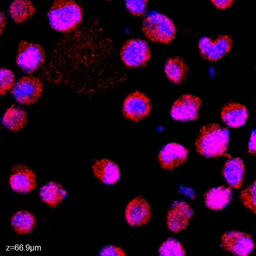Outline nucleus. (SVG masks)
Returning a JSON list of instances; mask_svg holds the SVG:
<instances>
[{
  "instance_id": "f257e3e1",
  "label": "nucleus",
  "mask_w": 256,
  "mask_h": 256,
  "mask_svg": "<svg viewBox=\"0 0 256 256\" xmlns=\"http://www.w3.org/2000/svg\"><path fill=\"white\" fill-rule=\"evenodd\" d=\"M230 132L218 124H210L200 130L195 142L197 152L206 158L224 155L228 150Z\"/></svg>"
},
{
  "instance_id": "f03ea898",
  "label": "nucleus",
  "mask_w": 256,
  "mask_h": 256,
  "mask_svg": "<svg viewBox=\"0 0 256 256\" xmlns=\"http://www.w3.org/2000/svg\"><path fill=\"white\" fill-rule=\"evenodd\" d=\"M82 12V8L74 0H54L48 16L52 28L70 32L81 22Z\"/></svg>"
},
{
  "instance_id": "7ed1b4c3",
  "label": "nucleus",
  "mask_w": 256,
  "mask_h": 256,
  "mask_svg": "<svg viewBox=\"0 0 256 256\" xmlns=\"http://www.w3.org/2000/svg\"><path fill=\"white\" fill-rule=\"evenodd\" d=\"M142 30L150 40L164 44L170 43L176 32L174 23L170 18L154 11L146 14L142 22Z\"/></svg>"
},
{
  "instance_id": "20e7f679",
  "label": "nucleus",
  "mask_w": 256,
  "mask_h": 256,
  "mask_svg": "<svg viewBox=\"0 0 256 256\" xmlns=\"http://www.w3.org/2000/svg\"><path fill=\"white\" fill-rule=\"evenodd\" d=\"M45 54L38 44L21 40L18 45L16 62L24 72L31 74L42 65Z\"/></svg>"
},
{
  "instance_id": "39448f33",
  "label": "nucleus",
  "mask_w": 256,
  "mask_h": 256,
  "mask_svg": "<svg viewBox=\"0 0 256 256\" xmlns=\"http://www.w3.org/2000/svg\"><path fill=\"white\" fill-rule=\"evenodd\" d=\"M8 183L13 192L20 194H28L37 187V176L28 166L16 164L11 168Z\"/></svg>"
},
{
  "instance_id": "423d86ee",
  "label": "nucleus",
  "mask_w": 256,
  "mask_h": 256,
  "mask_svg": "<svg viewBox=\"0 0 256 256\" xmlns=\"http://www.w3.org/2000/svg\"><path fill=\"white\" fill-rule=\"evenodd\" d=\"M150 56L151 52L147 42L138 38L126 41L120 52L122 61L129 67L144 66Z\"/></svg>"
},
{
  "instance_id": "0eeeda50",
  "label": "nucleus",
  "mask_w": 256,
  "mask_h": 256,
  "mask_svg": "<svg viewBox=\"0 0 256 256\" xmlns=\"http://www.w3.org/2000/svg\"><path fill=\"white\" fill-rule=\"evenodd\" d=\"M42 90V84L38 78L24 76L15 82L10 92L17 102L28 105L38 100Z\"/></svg>"
},
{
  "instance_id": "6e6552de",
  "label": "nucleus",
  "mask_w": 256,
  "mask_h": 256,
  "mask_svg": "<svg viewBox=\"0 0 256 256\" xmlns=\"http://www.w3.org/2000/svg\"><path fill=\"white\" fill-rule=\"evenodd\" d=\"M122 109L126 118L134 122L140 121L149 114L151 110L150 102L144 94L136 91L125 98Z\"/></svg>"
},
{
  "instance_id": "1a4fd4ad",
  "label": "nucleus",
  "mask_w": 256,
  "mask_h": 256,
  "mask_svg": "<svg viewBox=\"0 0 256 256\" xmlns=\"http://www.w3.org/2000/svg\"><path fill=\"white\" fill-rule=\"evenodd\" d=\"M201 100L196 96L184 94L172 104L170 114L175 120L186 122L198 118Z\"/></svg>"
},
{
  "instance_id": "9d476101",
  "label": "nucleus",
  "mask_w": 256,
  "mask_h": 256,
  "mask_svg": "<svg viewBox=\"0 0 256 256\" xmlns=\"http://www.w3.org/2000/svg\"><path fill=\"white\" fill-rule=\"evenodd\" d=\"M220 246L235 255L245 256L253 250L254 243L249 234L238 231H230L222 236Z\"/></svg>"
},
{
  "instance_id": "9b49d317",
  "label": "nucleus",
  "mask_w": 256,
  "mask_h": 256,
  "mask_svg": "<svg viewBox=\"0 0 256 256\" xmlns=\"http://www.w3.org/2000/svg\"><path fill=\"white\" fill-rule=\"evenodd\" d=\"M232 41L228 36H219L214 41L208 37L202 38L198 42L201 56L210 61H216L225 56L230 50Z\"/></svg>"
},
{
  "instance_id": "f8f14e48",
  "label": "nucleus",
  "mask_w": 256,
  "mask_h": 256,
  "mask_svg": "<svg viewBox=\"0 0 256 256\" xmlns=\"http://www.w3.org/2000/svg\"><path fill=\"white\" fill-rule=\"evenodd\" d=\"M194 214L191 206L184 201H176L170 206L166 216L168 228L178 232L186 228Z\"/></svg>"
},
{
  "instance_id": "ddd939ff",
  "label": "nucleus",
  "mask_w": 256,
  "mask_h": 256,
  "mask_svg": "<svg viewBox=\"0 0 256 256\" xmlns=\"http://www.w3.org/2000/svg\"><path fill=\"white\" fill-rule=\"evenodd\" d=\"M152 216L151 208L148 202L142 196L132 199L125 210V218L128 224L140 226L146 224Z\"/></svg>"
},
{
  "instance_id": "4468645a",
  "label": "nucleus",
  "mask_w": 256,
  "mask_h": 256,
  "mask_svg": "<svg viewBox=\"0 0 256 256\" xmlns=\"http://www.w3.org/2000/svg\"><path fill=\"white\" fill-rule=\"evenodd\" d=\"M188 149L182 145L170 142L166 144L158 154L160 166L166 170H172L181 165L186 160Z\"/></svg>"
},
{
  "instance_id": "2eb2a0df",
  "label": "nucleus",
  "mask_w": 256,
  "mask_h": 256,
  "mask_svg": "<svg viewBox=\"0 0 256 256\" xmlns=\"http://www.w3.org/2000/svg\"><path fill=\"white\" fill-rule=\"evenodd\" d=\"M94 176L100 182L112 185L120 179V170L118 164L106 158L95 160L91 165Z\"/></svg>"
},
{
  "instance_id": "dca6fc26",
  "label": "nucleus",
  "mask_w": 256,
  "mask_h": 256,
  "mask_svg": "<svg viewBox=\"0 0 256 256\" xmlns=\"http://www.w3.org/2000/svg\"><path fill=\"white\" fill-rule=\"evenodd\" d=\"M40 200L50 208H56L68 196L64 187L56 180H50L41 186L38 191Z\"/></svg>"
},
{
  "instance_id": "f3484780",
  "label": "nucleus",
  "mask_w": 256,
  "mask_h": 256,
  "mask_svg": "<svg viewBox=\"0 0 256 256\" xmlns=\"http://www.w3.org/2000/svg\"><path fill=\"white\" fill-rule=\"evenodd\" d=\"M10 222L14 232L20 236L32 234L37 225L35 215L26 210H20L14 212L10 216Z\"/></svg>"
},
{
  "instance_id": "a211bd4d",
  "label": "nucleus",
  "mask_w": 256,
  "mask_h": 256,
  "mask_svg": "<svg viewBox=\"0 0 256 256\" xmlns=\"http://www.w3.org/2000/svg\"><path fill=\"white\" fill-rule=\"evenodd\" d=\"M248 117L246 108L237 102H229L224 106L221 111V118L223 122L232 128L243 126Z\"/></svg>"
},
{
  "instance_id": "6ab92c4d",
  "label": "nucleus",
  "mask_w": 256,
  "mask_h": 256,
  "mask_svg": "<svg viewBox=\"0 0 256 256\" xmlns=\"http://www.w3.org/2000/svg\"><path fill=\"white\" fill-rule=\"evenodd\" d=\"M222 172L231 187L240 188L242 186L245 174L243 160L238 157L230 158L226 162Z\"/></svg>"
},
{
  "instance_id": "aec40b11",
  "label": "nucleus",
  "mask_w": 256,
  "mask_h": 256,
  "mask_svg": "<svg viewBox=\"0 0 256 256\" xmlns=\"http://www.w3.org/2000/svg\"><path fill=\"white\" fill-rule=\"evenodd\" d=\"M204 197L206 206L212 210H221L231 200L232 192L229 188L220 186L209 190Z\"/></svg>"
},
{
  "instance_id": "412c9836",
  "label": "nucleus",
  "mask_w": 256,
  "mask_h": 256,
  "mask_svg": "<svg viewBox=\"0 0 256 256\" xmlns=\"http://www.w3.org/2000/svg\"><path fill=\"white\" fill-rule=\"evenodd\" d=\"M188 66L182 59L174 56L168 58L164 65V72L167 78L175 84H180L186 78Z\"/></svg>"
},
{
  "instance_id": "4be33fe9",
  "label": "nucleus",
  "mask_w": 256,
  "mask_h": 256,
  "mask_svg": "<svg viewBox=\"0 0 256 256\" xmlns=\"http://www.w3.org/2000/svg\"><path fill=\"white\" fill-rule=\"evenodd\" d=\"M26 122V112L19 107L14 106L7 109L2 119L3 125L14 132L23 128Z\"/></svg>"
},
{
  "instance_id": "5701e85b",
  "label": "nucleus",
  "mask_w": 256,
  "mask_h": 256,
  "mask_svg": "<svg viewBox=\"0 0 256 256\" xmlns=\"http://www.w3.org/2000/svg\"><path fill=\"white\" fill-rule=\"evenodd\" d=\"M36 10V8L30 0H14L9 8L11 18L17 23L30 18Z\"/></svg>"
},
{
  "instance_id": "b1692460",
  "label": "nucleus",
  "mask_w": 256,
  "mask_h": 256,
  "mask_svg": "<svg viewBox=\"0 0 256 256\" xmlns=\"http://www.w3.org/2000/svg\"><path fill=\"white\" fill-rule=\"evenodd\" d=\"M160 256H185L186 252L182 245L176 240L170 238L164 242L159 250Z\"/></svg>"
},
{
  "instance_id": "393cba45",
  "label": "nucleus",
  "mask_w": 256,
  "mask_h": 256,
  "mask_svg": "<svg viewBox=\"0 0 256 256\" xmlns=\"http://www.w3.org/2000/svg\"><path fill=\"white\" fill-rule=\"evenodd\" d=\"M240 198L245 206L256 213V180L242 191Z\"/></svg>"
},
{
  "instance_id": "a878e982",
  "label": "nucleus",
  "mask_w": 256,
  "mask_h": 256,
  "mask_svg": "<svg viewBox=\"0 0 256 256\" xmlns=\"http://www.w3.org/2000/svg\"><path fill=\"white\" fill-rule=\"evenodd\" d=\"M0 72V93L3 96L14 86L15 84L14 75L11 70L4 68H1Z\"/></svg>"
},
{
  "instance_id": "bb28decb",
  "label": "nucleus",
  "mask_w": 256,
  "mask_h": 256,
  "mask_svg": "<svg viewBox=\"0 0 256 256\" xmlns=\"http://www.w3.org/2000/svg\"><path fill=\"white\" fill-rule=\"evenodd\" d=\"M148 0H125L127 8L133 15L140 16L145 12Z\"/></svg>"
},
{
  "instance_id": "cd10ccee",
  "label": "nucleus",
  "mask_w": 256,
  "mask_h": 256,
  "mask_svg": "<svg viewBox=\"0 0 256 256\" xmlns=\"http://www.w3.org/2000/svg\"><path fill=\"white\" fill-rule=\"evenodd\" d=\"M100 256H122L126 253L120 248L114 245H106L102 247L98 252Z\"/></svg>"
},
{
  "instance_id": "c85d7f7f",
  "label": "nucleus",
  "mask_w": 256,
  "mask_h": 256,
  "mask_svg": "<svg viewBox=\"0 0 256 256\" xmlns=\"http://www.w3.org/2000/svg\"><path fill=\"white\" fill-rule=\"evenodd\" d=\"M248 152L256 156V130L252 132L248 142Z\"/></svg>"
},
{
  "instance_id": "c756f323",
  "label": "nucleus",
  "mask_w": 256,
  "mask_h": 256,
  "mask_svg": "<svg viewBox=\"0 0 256 256\" xmlns=\"http://www.w3.org/2000/svg\"><path fill=\"white\" fill-rule=\"evenodd\" d=\"M210 1L217 8L224 9L230 7L234 0H210Z\"/></svg>"
},
{
  "instance_id": "7c9ffc66",
  "label": "nucleus",
  "mask_w": 256,
  "mask_h": 256,
  "mask_svg": "<svg viewBox=\"0 0 256 256\" xmlns=\"http://www.w3.org/2000/svg\"></svg>"
}]
</instances>
